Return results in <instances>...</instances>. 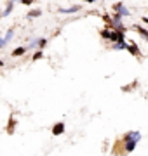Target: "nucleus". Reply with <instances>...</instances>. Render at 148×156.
<instances>
[{
	"label": "nucleus",
	"mask_w": 148,
	"mask_h": 156,
	"mask_svg": "<svg viewBox=\"0 0 148 156\" xmlns=\"http://www.w3.org/2000/svg\"><path fill=\"white\" fill-rule=\"evenodd\" d=\"M40 16H42V11H40V9H31V11L26 12V17H28V19H37V17H40Z\"/></svg>",
	"instance_id": "nucleus-8"
},
{
	"label": "nucleus",
	"mask_w": 148,
	"mask_h": 156,
	"mask_svg": "<svg viewBox=\"0 0 148 156\" xmlns=\"http://www.w3.org/2000/svg\"><path fill=\"white\" fill-rule=\"evenodd\" d=\"M117 14H119V16H122V17H127V16H131V11H129V9H127V7H124V5H120L119 9H117Z\"/></svg>",
	"instance_id": "nucleus-10"
},
{
	"label": "nucleus",
	"mask_w": 148,
	"mask_h": 156,
	"mask_svg": "<svg viewBox=\"0 0 148 156\" xmlns=\"http://www.w3.org/2000/svg\"><path fill=\"white\" fill-rule=\"evenodd\" d=\"M12 11H14V0H7L6 7H4L2 12H0V17H9L12 14Z\"/></svg>",
	"instance_id": "nucleus-1"
},
{
	"label": "nucleus",
	"mask_w": 148,
	"mask_h": 156,
	"mask_svg": "<svg viewBox=\"0 0 148 156\" xmlns=\"http://www.w3.org/2000/svg\"><path fill=\"white\" fill-rule=\"evenodd\" d=\"M124 144H125V153H132V151L136 149V140H124Z\"/></svg>",
	"instance_id": "nucleus-9"
},
{
	"label": "nucleus",
	"mask_w": 148,
	"mask_h": 156,
	"mask_svg": "<svg viewBox=\"0 0 148 156\" xmlns=\"http://www.w3.org/2000/svg\"><path fill=\"white\" fill-rule=\"evenodd\" d=\"M103 19H105L106 23H110V16H108V14H105V16H103Z\"/></svg>",
	"instance_id": "nucleus-21"
},
{
	"label": "nucleus",
	"mask_w": 148,
	"mask_h": 156,
	"mask_svg": "<svg viewBox=\"0 0 148 156\" xmlns=\"http://www.w3.org/2000/svg\"><path fill=\"white\" fill-rule=\"evenodd\" d=\"M4 64H6V61H4V59H2V57H0V68L4 66Z\"/></svg>",
	"instance_id": "nucleus-22"
},
{
	"label": "nucleus",
	"mask_w": 148,
	"mask_h": 156,
	"mask_svg": "<svg viewBox=\"0 0 148 156\" xmlns=\"http://www.w3.org/2000/svg\"><path fill=\"white\" fill-rule=\"evenodd\" d=\"M80 9H82L80 5H72V7H66V9L65 7H59V12L61 14H73V12H79Z\"/></svg>",
	"instance_id": "nucleus-6"
},
{
	"label": "nucleus",
	"mask_w": 148,
	"mask_h": 156,
	"mask_svg": "<svg viewBox=\"0 0 148 156\" xmlns=\"http://www.w3.org/2000/svg\"><path fill=\"white\" fill-rule=\"evenodd\" d=\"M120 5H124V4H122V2H117V4H115V5H113V11H117V9H119Z\"/></svg>",
	"instance_id": "nucleus-20"
},
{
	"label": "nucleus",
	"mask_w": 148,
	"mask_h": 156,
	"mask_svg": "<svg viewBox=\"0 0 148 156\" xmlns=\"http://www.w3.org/2000/svg\"><path fill=\"white\" fill-rule=\"evenodd\" d=\"M119 35H120V31H117V30H110L108 40L110 42H119Z\"/></svg>",
	"instance_id": "nucleus-13"
},
{
	"label": "nucleus",
	"mask_w": 148,
	"mask_h": 156,
	"mask_svg": "<svg viewBox=\"0 0 148 156\" xmlns=\"http://www.w3.org/2000/svg\"><path fill=\"white\" fill-rule=\"evenodd\" d=\"M112 49L113 50H127V44H125V42H115V44L112 45Z\"/></svg>",
	"instance_id": "nucleus-12"
},
{
	"label": "nucleus",
	"mask_w": 148,
	"mask_h": 156,
	"mask_svg": "<svg viewBox=\"0 0 148 156\" xmlns=\"http://www.w3.org/2000/svg\"><path fill=\"white\" fill-rule=\"evenodd\" d=\"M84 2H87V4H94L96 0H84Z\"/></svg>",
	"instance_id": "nucleus-23"
},
{
	"label": "nucleus",
	"mask_w": 148,
	"mask_h": 156,
	"mask_svg": "<svg viewBox=\"0 0 148 156\" xmlns=\"http://www.w3.org/2000/svg\"><path fill=\"white\" fill-rule=\"evenodd\" d=\"M7 44H6V40H4V37H2V33H0V50L2 49H6Z\"/></svg>",
	"instance_id": "nucleus-19"
},
{
	"label": "nucleus",
	"mask_w": 148,
	"mask_h": 156,
	"mask_svg": "<svg viewBox=\"0 0 148 156\" xmlns=\"http://www.w3.org/2000/svg\"><path fill=\"white\" fill-rule=\"evenodd\" d=\"M26 54V47L24 45H19V47H16V49L11 52V57H21Z\"/></svg>",
	"instance_id": "nucleus-5"
},
{
	"label": "nucleus",
	"mask_w": 148,
	"mask_h": 156,
	"mask_svg": "<svg viewBox=\"0 0 148 156\" xmlns=\"http://www.w3.org/2000/svg\"><path fill=\"white\" fill-rule=\"evenodd\" d=\"M16 118H14V116H12V115H11V118H9V123H7V127H6V132H7V134H14V130H16Z\"/></svg>",
	"instance_id": "nucleus-4"
},
{
	"label": "nucleus",
	"mask_w": 148,
	"mask_h": 156,
	"mask_svg": "<svg viewBox=\"0 0 148 156\" xmlns=\"http://www.w3.org/2000/svg\"><path fill=\"white\" fill-rule=\"evenodd\" d=\"M132 28H134V30L138 31V33H139V35H143V37H145V38L148 40V30L141 28V26H132Z\"/></svg>",
	"instance_id": "nucleus-17"
},
{
	"label": "nucleus",
	"mask_w": 148,
	"mask_h": 156,
	"mask_svg": "<svg viewBox=\"0 0 148 156\" xmlns=\"http://www.w3.org/2000/svg\"><path fill=\"white\" fill-rule=\"evenodd\" d=\"M127 50L131 52L132 56H138V54H139V49H138V45H136V44H132V45H127Z\"/></svg>",
	"instance_id": "nucleus-16"
},
{
	"label": "nucleus",
	"mask_w": 148,
	"mask_h": 156,
	"mask_svg": "<svg viewBox=\"0 0 148 156\" xmlns=\"http://www.w3.org/2000/svg\"><path fill=\"white\" fill-rule=\"evenodd\" d=\"M108 37H110V28L106 26L105 30H101V38H105V40H108Z\"/></svg>",
	"instance_id": "nucleus-18"
},
{
	"label": "nucleus",
	"mask_w": 148,
	"mask_h": 156,
	"mask_svg": "<svg viewBox=\"0 0 148 156\" xmlns=\"http://www.w3.org/2000/svg\"><path fill=\"white\" fill-rule=\"evenodd\" d=\"M47 44H49V40H47V38H44V37H40V38H39V44H37V49L44 50V49L47 47Z\"/></svg>",
	"instance_id": "nucleus-14"
},
{
	"label": "nucleus",
	"mask_w": 148,
	"mask_h": 156,
	"mask_svg": "<svg viewBox=\"0 0 148 156\" xmlns=\"http://www.w3.org/2000/svg\"><path fill=\"white\" fill-rule=\"evenodd\" d=\"M0 12H2V7H0Z\"/></svg>",
	"instance_id": "nucleus-25"
},
{
	"label": "nucleus",
	"mask_w": 148,
	"mask_h": 156,
	"mask_svg": "<svg viewBox=\"0 0 148 156\" xmlns=\"http://www.w3.org/2000/svg\"><path fill=\"white\" fill-rule=\"evenodd\" d=\"M51 132H52V135H54V137H57V135H63V134H65V123H63V122L54 123Z\"/></svg>",
	"instance_id": "nucleus-2"
},
{
	"label": "nucleus",
	"mask_w": 148,
	"mask_h": 156,
	"mask_svg": "<svg viewBox=\"0 0 148 156\" xmlns=\"http://www.w3.org/2000/svg\"><path fill=\"white\" fill-rule=\"evenodd\" d=\"M143 21H145V23H146V24H148V17H143Z\"/></svg>",
	"instance_id": "nucleus-24"
},
{
	"label": "nucleus",
	"mask_w": 148,
	"mask_h": 156,
	"mask_svg": "<svg viewBox=\"0 0 148 156\" xmlns=\"http://www.w3.org/2000/svg\"><path fill=\"white\" fill-rule=\"evenodd\" d=\"M44 57V50H40V49H37L33 52V56H31V61H40Z\"/></svg>",
	"instance_id": "nucleus-15"
},
{
	"label": "nucleus",
	"mask_w": 148,
	"mask_h": 156,
	"mask_svg": "<svg viewBox=\"0 0 148 156\" xmlns=\"http://www.w3.org/2000/svg\"><path fill=\"white\" fill-rule=\"evenodd\" d=\"M2 37H4V40H6V44L9 45V44L12 42V38H14V28H9L6 33L2 35Z\"/></svg>",
	"instance_id": "nucleus-7"
},
{
	"label": "nucleus",
	"mask_w": 148,
	"mask_h": 156,
	"mask_svg": "<svg viewBox=\"0 0 148 156\" xmlns=\"http://www.w3.org/2000/svg\"><path fill=\"white\" fill-rule=\"evenodd\" d=\"M124 140H136V142H139V139H141V134L138 132V130H132V132H127V134H124V137H122Z\"/></svg>",
	"instance_id": "nucleus-3"
},
{
	"label": "nucleus",
	"mask_w": 148,
	"mask_h": 156,
	"mask_svg": "<svg viewBox=\"0 0 148 156\" xmlns=\"http://www.w3.org/2000/svg\"><path fill=\"white\" fill-rule=\"evenodd\" d=\"M37 44H39V38H30L28 44L24 45V47H26V50H35L37 49Z\"/></svg>",
	"instance_id": "nucleus-11"
}]
</instances>
